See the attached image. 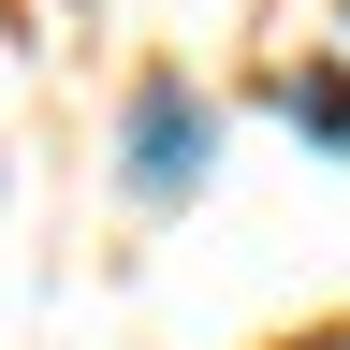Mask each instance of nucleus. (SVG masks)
<instances>
[{
    "mask_svg": "<svg viewBox=\"0 0 350 350\" xmlns=\"http://www.w3.org/2000/svg\"><path fill=\"white\" fill-rule=\"evenodd\" d=\"M204 175H219V103L175 88V73H146L131 117H117V190H131V204H190Z\"/></svg>",
    "mask_w": 350,
    "mask_h": 350,
    "instance_id": "nucleus-1",
    "label": "nucleus"
},
{
    "mask_svg": "<svg viewBox=\"0 0 350 350\" xmlns=\"http://www.w3.org/2000/svg\"><path fill=\"white\" fill-rule=\"evenodd\" d=\"M292 103H306V131H321V146H350V73H306Z\"/></svg>",
    "mask_w": 350,
    "mask_h": 350,
    "instance_id": "nucleus-2",
    "label": "nucleus"
}]
</instances>
